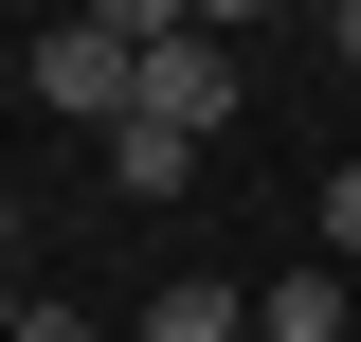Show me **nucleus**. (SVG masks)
<instances>
[{
  "mask_svg": "<svg viewBox=\"0 0 361 342\" xmlns=\"http://www.w3.org/2000/svg\"><path fill=\"white\" fill-rule=\"evenodd\" d=\"M18 72H37L54 127H127V108H145V37H127V0H109V18H54Z\"/></svg>",
  "mask_w": 361,
  "mask_h": 342,
  "instance_id": "f257e3e1",
  "label": "nucleus"
},
{
  "mask_svg": "<svg viewBox=\"0 0 361 342\" xmlns=\"http://www.w3.org/2000/svg\"><path fill=\"white\" fill-rule=\"evenodd\" d=\"M127 342H253V306L217 289V270H163V289H145V324Z\"/></svg>",
  "mask_w": 361,
  "mask_h": 342,
  "instance_id": "f03ea898",
  "label": "nucleus"
},
{
  "mask_svg": "<svg viewBox=\"0 0 361 342\" xmlns=\"http://www.w3.org/2000/svg\"><path fill=\"white\" fill-rule=\"evenodd\" d=\"M253 342H343V270H325V253H307V270H271Z\"/></svg>",
  "mask_w": 361,
  "mask_h": 342,
  "instance_id": "7ed1b4c3",
  "label": "nucleus"
},
{
  "mask_svg": "<svg viewBox=\"0 0 361 342\" xmlns=\"http://www.w3.org/2000/svg\"><path fill=\"white\" fill-rule=\"evenodd\" d=\"M109 180H127V198H180V180H199V144H180V127H145V108H127V127H109Z\"/></svg>",
  "mask_w": 361,
  "mask_h": 342,
  "instance_id": "20e7f679",
  "label": "nucleus"
},
{
  "mask_svg": "<svg viewBox=\"0 0 361 342\" xmlns=\"http://www.w3.org/2000/svg\"><path fill=\"white\" fill-rule=\"evenodd\" d=\"M325 270H361V163L325 180Z\"/></svg>",
  "mask_w": 361,
  "mask_h": 342,
  "instance_id": "39448f33",
  "label": "nucleus"
},
{
  "mask_svg": "<svg viewBox=\"0 0 361 342\" xmlns=\"http://www.w3.org/2000/svg\"><path fill=\"white\" fill-rule=\"evenodd\" d=\"M18 342H109V324H90V306H18Z\"/></svg>",
  "mask_w": 361,
  "mask_h": 342,
  "instance_id": "423d86ee",
  "label": "nucleus"
},
{
  "mask_svg": "<svg viewBox=\"0 0 361 342\" xmlns=\"http://www.w3.org/2000/svg\"><path fill=\"white\" fill-rule=\"evenodd\" d=\"M325 54H343V72H361V0H343V18H325Z\"/></svg>",
  "mask_w": 361,
  "mask_h": 342,
  "instance_id": "0eeeda50",
  "label": "nucleus"
}]
</instances>
